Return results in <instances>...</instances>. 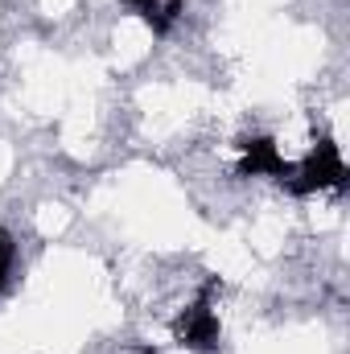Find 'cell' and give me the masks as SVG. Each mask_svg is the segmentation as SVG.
<instances>
[{"label": "cell", "instance_id": "2", "mask_svg": "<svg viewBox=\"0 0 350 354\" xmlns=\"http://www.w3.org/2000/svg\"><path fill=\"white\" fill-rule=\"evenodd\" d=\"M174 338L177 346H190V351H219V342H223V326H219V317H214V309H210V301L202 297V301H194L190 309H181L174 317Z\"/></svg>", "mask_w": 350, "mask_h": 354}, {"label": "cell", "instance_id": "3", "mask_svg": "<svg viewBox=\"0 0 350 354\" xmlns=\"http://www.w3.org/2000/svg\"><path fill=\"white\" fill-rule=\"evenodd\" d=\"M239 177H293L288 161L280 157L272 136H252L243 140V157H239Z\"/></svg>", "mask_w": 350, "mask_h": 354}, {"label": "cell", "instance_id": "4", "mask_svg": "<svg viewBox=\"0 0 350 354\" xmlns=\"http://www.w3.org/2000/svg\"><path fill=\"white\" fill-rule=\"evenodd\" d=\"M124 4L136 17H145L153 33H169V25L181 17V0H169V4H161V0H124Z\"/></svg>", "mask_w": 350, "mask_h": 354}, {"label": "cell", "instance_id": "1", "mask_svg": "<svg viewBox=\"0 0 350 354\" xmlns=\"http://www.w3.org/2000/svg\"><path fill=\"white\" fill-rule=\"evenodd\" d=\"M284 185L293 189V194H317V189H342L347 185V161H342V153H338V145L334 140H322L309 157H305V165L297 169V177H284Z\"/></svg>", "mask_w": 350, "mask_h": 354}, {"label": "cell", "instance_id": "5", "mask_svg": "<svg viewBox=\"0 0 350 354\" xmlns=\"http://www.w3.org/2000/svg\"><path fill=\"white\" fill-rule=\"evenodd\" d=\"M8 272H12V239L0 235V288L8 284Z\"/></svg>", "mask_w": 350, "mask_h": 354}]
</instances>
